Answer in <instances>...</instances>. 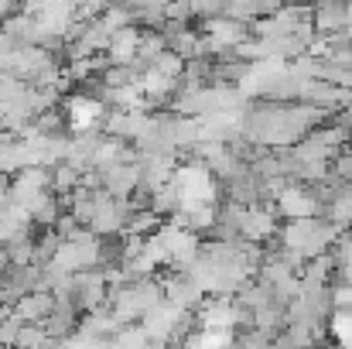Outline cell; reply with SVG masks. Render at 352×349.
Wrapping results in <instances>:
<instances>
[{"instance_id": "obj_1", "label": "cell", "mask_w": 352, "mask_h": 349, "mask_svg": "<svg viewBox=\"0 0 352 349\" xmlns=\"http://www.w3.org/2000/svg\"><path fill=\"white\" fill-rule=\"evenodd\" d=\"M311 24L325 34L349 28V0H315L311 3Z\"/></svg>"}]
</instances>
